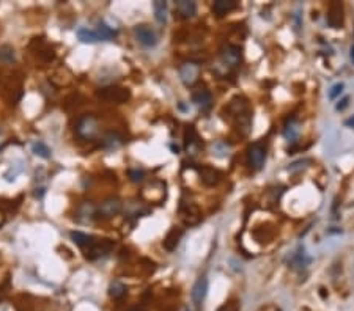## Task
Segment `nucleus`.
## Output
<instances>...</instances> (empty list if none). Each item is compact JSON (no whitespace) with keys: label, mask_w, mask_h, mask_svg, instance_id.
<instances>
[{"label":"nucleus","mask_w":354,"mask_h":311,"mask_svg":"<svg viewBox=\"0 0 354 311\" xmlns=\"http://www.w3.org/2000/svg\"><path fill=\"white\" fill-rule=\"evenodd\" d=\"M98 130H100V124L98 119L93 115H82L76 123V134L79 138L82 140H92Z\"/></svg>","instance_id":"obj_1"},{"label":"nucleus","mask_w":354,"mask_h":311,"mask_svg":"<svg viewBox=\"0 0 354 311\" xmlns=\"http://www.w3.org/2000/svg\"><path fill=\"white\" fill-rule=\"evenodd\" d=\"M98 96L104 99V101H109V103L124 104L131 99V92L123 87H106L98 92Z\"/></svg>","instance_id":"obj_2"},{"label":"nucleus","mask_w":354,"mask_h":311,"mask_svg":"<svg viewBox=\"0 0 354 311\" xmlns=\"http://www.w3.org/2000/svg\"><path fill=\"white\" fill-rule=\"evenodd\" d=\"M180 79L186 87H194L200 76V65L197 62H184L180 69Z\"/></svg>","instance_id":"obj_3"},{"label":"nucleus","mask_w":354,"mask_h":311,"mask_svg":"<svg viewBox=\"0 0 354 311\" xmlns=\"http://www.w3.org/2000/svg\"><path fill=\"white\" fill-rule=\"evenodd\" d=\"M123 209V203L121 200L118 197H111L104 200L101 203V206L98 207L96 210V217H103V218H111V217H115L121 212Z\"/></svg>","instance_id":"obj_4"},{"label":"nucleus","mask_w":354,"mask_h":311,"mask_svg":"<svg viewBox=\"0 0 354 311\" xmlns=\"http://www.w3.org/2000/svg\"><path fill=\"white\" fill-rule=\"evenodd\" d=\"M221 62L227 68H236L241 63V49L235 44H225L221 49Z\"/></svg>","instance_id":"obj_5"},{"label":"nucleus","mask_w":354,"mask_h":311,"mask_svg":"<svg viewBox=\"0 0 354 311\" xmlns=\"http://www.w3.org/2000/svg\"><path fill=\"white\" fill-rule=\"evenodd\" d=\"M134 36L143 47H154L157 44V36L150 25L139 24L134 27Z\"/></svg>","instance_id":"obj_6"},{"label":"nucleus","mask_w":354,"mask_h":311,"mask_svg":"<svg viewBox=\"0 0 354 311\" xmlns=\"http://www.w3.org/2000/svg\"><path fill=\"white\" fill-rule=\"evenodd\" d=\"M115 247V242L111 239H101V240H96V242L88 248V252H87V259H90V261H95L98 258H101V256H106L107 253H111V250Z\"/></svg>","instance_id":"obj_7"},{"label":"nucleus","mask_w":354,"mask_h":311,"mask_svg":"<svg viewBox=\"0 0 354 311\" xmlns=\"http://www.w3.org/2000/svg\"><path fill=\"white\" fill-rule=\"evenodd\" d=\"M96 210H98V207L92 202H84V203H81L77 206L74 218L82 225L92 223L93 220L96 218Z\"/></svg>","instance_id":"obj_8"},{"label":"nucleus","mask_w":354,"mask_h":311,"mask_svg":"<svg viewBox=\"0 0 354 311\" xmlns=\"http://www.w3.org/2000/svg\"><path fill=\"white\" fill-rule=\"evenodd\" d=\"M264 159H266V148L261 143H253L247 149V160L249 165L253 170H260L264 164Z\"/></svg>","instance_id":"obj_9"},{"label":"nucleus","mask_w":354,"mask_h":311,"mask_svg":"<svg viewBox=\"0 0 354 311\" xmlns=\"http://www.w3.org/2000/svg\"><path fill=\"white\" fill-rule=\"evenodd\" d=\"M206 294H208V278H206L205 275H202V277L197 278V282H195V285L192 288V293H191L192 302H194V305L199 310H200V307L205 302Z\"/></svg>","instance_id":"obj_10"},{"label":"nucleus","mask_w":354,"mask_h":311,"mask_svg":"<svg viewBox=\"0 0 354 311\" xmlns=\"http://www.w3.org/2000/svg\"><path fill=\"white\" fill-rule=\"evenodd\" d=\"M184 148L188 154L191 156H195L197 153L200 151L202 148V143H200V138H199V134H197V130L194 126H186V130H184Z\"/></svg>","instance_id":"obj_11"},{"label":"nucleus","mask_w":354,"mask_h":311,"mask_svg":"<svg viewBox=\"0 0 354 311\" xmlns=\"http://www.w3.org/2000/svg\"><path fill=\"white\" fill-rule=\"evenodd\" d=\"M197 172H199V176L202 179V183L208 187H214L221 183L222 179V173L219 172L218 168H213V167H199L197 168Z\"/></svg>","instance_id":"obj_12"},{"label":"nucleus","mask_w":354,"mask_h":311,"mask_svg":"<svg viewBox=\"0 0 354 311\" xmlns=\"http://www.w3.org/2000/svg\"><path fill=\"white\" fill-rule=\"evenodd\" d=\"M343 3L342 2H332L328 9V25L332 28H342L343 25Z\"/></svg>","instance_id":"obj_13"},{"label":"nucleus","mask_w":354,"mask_h":311,"mask_svg":"<svg viewBox=\"0 0 354 311\" xmlns=\"http://www.w3.org/2000/svg\"><path fill=\"white\" fill-rule=\"evenodd\" d=\"M227 113H229V116H232V118H239L241 115H244V113H249V104H247V101H245L244 98H239V96H236V98H233L232 101L229 103V105H227Z\"/></svg>","instance_id":"obj_14"},{"label":"nucleus","mask_w":354,"mask_h":311,"mask_svg":"<svg viewBox=\"0 0 354 311\" xmlns=\"http://www.w3.org/2000/svg\"><path fill=\"white\" fill-rule=\"evenodd\" d=\"M175 13L181 19H191L197 13V5L191 0H180L175 3Z\"/></svg>","instance_id":"obj_15"},{"label":"nucleus","mask_w":354,"mask_h":311,"mask_svg":"<svg viewBox=\"0 0 354 311\" xmlns=\"http://www.w3.org/2000/svg\"><path fill=\"white\" fill-rule=\"evenodd\" d=\"M192 101L199 105L202 110H208L213 104V96L210 93V90H206L205 87L203 88H199L195 90L192 93Z\"/></svg>","instance_id":"obj_16"},{"label":"nucleus","mask_w":354,"mask_h":311,"mask_svg":"<svg viewBox=\"0 0 354 311\" xmlns=\"http://www.w3.org/2000/svg\"><path fill=\"white\" fill-rule=\"evenodd\" d=\"M181 237H183V229H181V228L173 226V228L170 229V231L167 233V236L164 237V240H162L164 248L167 250V252H173V250H175L176 247H178Z\"/></svg>","instance_id":"obj_17"},{"label":"nucleus","mask_w":354,"mask_h":311,"mask_svg":"<svg viewBox=\"0 0 354 311\" xmlns=\"http://www.w3.org/2000/svg\"><path fill=\"white\" fill-rule=\"evenodd\" d=\"M236 6H238V2H236V0H216L213 3V13L218 17H222L227 13L233 11Z\"/></svg>","instance_id":"obj_18"},{"label":"nucleus","mask_w":354,"mask_h":311,"mask_svg":"<svg viewBox=\"0 0 354 311\" xmlns=\"http://www.w3.org/2000/svg\"><path fill=\"white\" fill-rule=\"evenodd\" d=\"M299 121L296 118L287 119V123L283 126V137L288 140V142H296V138L299 137Z\"/></svg>","instance_id":"obj_19"},{"label":"nucleus","mask_w":354,"mask_h":311,"mask_svg":"<svg viewBox=\"0 0 354 311\" xmlns=\"http://www.w3.org/2000/svg\"><path fill=\"white\" fill-rule=\"evenodd\" d=\"M70 236H71L73 242H74L76 245H79V247H82V248H85V247L90 248V247L96 242V240H98L95 236L87 234V233H82V231H71Z\"/></svg>","instance_id":"obj_20"},{"label":"nucleus","mask_w":354,"mask_h":311,"mask_svg":"<svg viewBox=\"0 0 354 311\" xmlns=\"http://www.w3.org/2000/svg\"><path fill=\"white\" fill-rule=\"evenodd\" d=\"M124 143V138L118 132H107L103 137V148L106 149H118Z\"/></svg>","instance_id":"obj_21"},{"label":"nucleus","mask_w":354,"mask_h":311,"mask_svg":"<svg viewBox=\"0 0 354 311\" xmlns=\"http://www.w3.org/2000/svg\"><path fill=\"white\" fill-rule=\"evenodd\" d=\"M76 35L79 38V41L87 43V44H95L100 41V35H98V32H95L92 28H87V27H81L76 32Z\"/></svg>","instance_id":"obj_22"},{"label":"nucleus","mask_w":354,"mask_h":311,"mask_svg":"<svg viewBox=\"0 0 354 311\" xmlns=\"http://www.w3.org/2000/svg\"><path fill=\"white\" fill-rule=\"evenodd\" d=\"M153 9H154V17L159 24H165L167 22V2H162V0H156L153 3Z\"/></svg>","instance_id":"obj_23"},{"label":"nucleus","mask_w":354,"mask_h":311,"mask_svg":"<svg viewBox=\"0 0 354 311\" xmlns=\"http://www.w3.org/2000/svg\"><path fill=\"white\" fill-rule=\"evenodd\" d=\"M32 153L38 157H41V159H51V156H52L51 148H49L44 142H33L32 143Z\"/></svg>","instance_id":"obj_24"},{"label":"nucleus","mask_w":354,"mask_h":311,"mask_svg":"<svg viewBox=\"0 0 354 311\" xmlns=\"http://www.w3.org/2000/svg\"><path fill=\"white\" fill-rule=\"evenodd\" d=\"M126 291L127 289H126V286L121 282H112L111 286H109V296L112 299L118 300V299H121V297L126 296Z\"/></svg>","instance_id":"obj_25"},{"label":"nucleus","mask_w":354,"mask_h":311,"mask_svg":"<svg viewBox=\"0 0 354 311\" xmlns=\"http://www.w3.org/2000/svg\"><path fill=\"white\" fill-rule=\"evenodd\" d=\"M0 60L5 63H13L16 60V54H14V49L8 44L0 46Z\"/></svg>","instance_id":"obj_26"},{"label":"nucleus","mask_w":354,"mask_h":311,"mask_svg":"<svg viewBox=\"0 0 354 311\" xmlns=\"http://www.w3.org/2000/svg\"><path fill=\"white\" fill-rule=\"evenodd\" d=\"M309 263H310V259L306 256V253H304V248H299V252L291 259L293 267H306V264H309Z\"/></svg>","instance_id":"obj_27"},{"label":"nucleus","mask_w":354,"mask_h":311,"mask_svg":"<svg viewBox=\"0 0 354 311\" xmlns=\"http://www.w3.org/2000/svg\"><path fill=\"white\" fill-rule=\"evenodd\" d=\"M117 30L111 28L106 24H100V28H98V35H100V39H112L117 36Z\"/></svg>","instance_id":"obj_28"},{"label":"nucleus","mask_w":354,"mask_h":311,"mask_svg":"<svg viewBox=\"0 0 354 311\" xmlns=\"http://www.w3.org/2000/svg\"><path fill=\"white\" fill-rule=\"evenodd\" d=\"M127 176H129V179L132 183L135 184H139L143 181V178H145V172L143 170H139V168H131L129 172H127Z\"/></svg>","instance_id":"obj_29"},{"label":"nucleus","mask_w":354,"mask_h":311,"mask_svg":"<svg viewBox=\"0 0 354 311\" xmlns=\"http://www.w3.org/2000/svg\"><path fill=\"white\" fill-rule=\"evenodd\" d=\"M218 311H239V302L238 300H230V302L219 307Z\"/></svg>","instance_id":"obj_30"},{"label":"nucleus","mask_w":354,"mask_h":311,"mask_svg":"<svg viewBox=\"0 0 354 311\" xmlns=\"http://www.w3.org/2000/svg\"><path fill=\"white\" fill-rule=\"evenodd\" d=\"M343 87H345V85H343L342 82L332 85V88L329 90V99H337L342 95V92H343Z\"/></svg>","instance_id":"obj_31"},{"label":"nucleus","mask_w":354,"mask_h":311,"mask_svg":"<svg viewBox=\"0 0 354 311\" xmlns=\"http://www.w3.org/2000/svg\"><path fill=\"white\" fill-rule=\"evenodd\" d=\"M348 103H350V98H343L342 101L337 104V107H336V108H337V110H345V108L348 107Z\"/></svg>","instance_id":"obj_32"},{"label":"nucleus","mask_w":354,"mask_h":311,"mask_svg":"<svg viewBox=\"0 0 354 311\" xmlns=\"http://www.w3.org/2000/svg\"><path fill=\"white\" fill-rule=\"evenodd\" d=\"M46 194V189L44 187H39V189H35V197L36 198H43Z\"/></svg>","instance_id":"obj_33"},{"label":"nucleus","mask_w":354,"mask_h":311,"mask_svg":"<svg viewBox=\"0 0 354 311\" xmlns=\"http://www.w3.org/2000/svg\"><path fill=\"white\" fill-rule=\"evenodd\" d=\"M345 124L348 126V127H354V115L350 118V119H347V121H345Z\"/></svg>","instance_id":"obj_34"},{"label":"nucleus","mask_w":354,"mask_h":311,"mask_svg":"<svg viewBox=\"0 0 354 311\" xmlns=\"http://www.w3.org/2000/svg\"><path fill=\"white\" fill-rule=\"evenodd\" d=\"M5 293H6V291H3V288H0V300L5 297Z\"/></svg>","instance_id":"obj_35"},{"label":"nucleus","mask_w":354,"mask_h":311,"mask_svg":"<svg viewBox=\"0 0 354 311\" xmlns=\"http://www.w3.org/2000/svg\"><path fill=\"white\" fill-rule=\"evenodd\" d=\"M351 60H354V46L351 47Z\"/></svg>","instance_id":"obj_36"},{"label":"nucleus","mask_w":354,"mask_h":311,"mask_svg":"<svg viewBox=\"0 0 354 311\" xmlns=\"http://www.w3.org/2000/svg\"><path fill=\"white\" fill-rule=\"evenodd\" d=\"M134 311H140V310H134Z\"/></svg>","instance_id":"obj_37"},{"label":"nucleus","mask_w":354,"mask_h":311,"mask_svg":"<svg viewBox=\"0 0 354 311\" xmlns=\"http://www.w3.org/2000/svg\"><path fill=\"white\" fill-rule=\"evenodd\" d=\"M184 311H189V310H184Z\"/></svg>","instance_id":"obj_38"}]
</instances>
